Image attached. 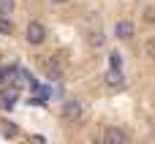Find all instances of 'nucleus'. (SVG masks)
Listing matches in <instances>:
<instances>
[{
	"label": "nucleus",
	"mask_w": 155,
	"mask_h": 144,
	"mask_svg": "<svg viewBox=\"0 0 155 144\" xmlns=\"http://www.w3.org/2000/svg\"><path fill=\"white\" fill-rule=\"evenodd\" d=\"M0 57H3V54H0Z\"/></svg>",
	"instance_id": "nucleus-16"
},
{
	"label": "nucleus",
	"mask_w": 155,
	"mask_h": 144,
	"mask_svg": "<svg viewBox=\"0 0 155 144\" xmlns=\"http://www.w3.org/2000/svg\"><path fill=\"white\" fill-rule=\"evenodd\" d=\"M144 19L147 22H155V5H147L144 8Z\"/></svg>",
	"instance_id": "nucleus-13"
},
{
	"label": "nucleus",
	"mask_w": 155,
	"mask_h": 144,
	"mask_svg": "<svg viewBox=\"0 0 155 144\" xmlns=\"http://www.w3.org/2000/svg\"><path fill=\"white\" fill-rule=\"evenodd\" d=\"M8 74H11V71H8V68H0V87H3V84H5V76H8Z\"/></svg>",
	"instance_id": "nucleus-14"
},
{
	"label": "nucleus",
	"mask_w": 155,
	"mask_h": 144,
	"mask_svg": "<svg viewBox=\"0 0 155 144\" xmlns=\"http://www.w3.org/2000/svg\"><path fill=\"white\" fill-rule=\"evenodd\" d=\"M144 57H150V60H155V38H150V41L144 44Z\"/></svg>",
	"instance_id": "nucleus-11"
},
{
	"label": "nucleus",
	"mask_w": 155,
	"mask_h": 144,
	"mask_svg": "<svg viewBox=\"0 0 155 144\" xmlns=\"http://www.w3.org/2000/svg\"><path fill=\"white\" fill-rule=\"evenodd\" d=\"M0 131H3V136H5V139H16V136H19V128H16L14 123H8V120H3V123H0Z\"/></svg>",
	"instance_id": "nucleus-8"
},
{
	"label": "nucleus",
	"mask_w": 155,
	"mask_h": 144,
	"mask_svg": "<svg viewBox=\"0 0 155 144\" xmlns=\"http://www.w3.org/2000/svg\"><path fill=\"white\" fill-rule=\"evenodd\" d=\"M104 82H106V87H112V90H120V87L125 84V79H123V71H120V68H109V71H106V76H104Z\"/></svg>",
	"instance_id": "nucleus-7"
},
{
	"label": "nucleus",
	"mask_w": 155,
	"mask_h": 144,
	"mask_svg": "<svg viewBox=\"0 0 155 144\" xmlns=\"http://www.w3.org/2000/svg\"><path fill=\"white\" fill-rule=\"evenodd\" d=\"M82 117H84L82 101L71 98V101H65V103H63V120H65V123H79Z\"/></svg>",
	"instance_id": "nucleus-2"
},
{
	"label": "nucleus",
	"mask_w": 155,
	"mask_h": 144,
	"mask_svg": "<svg viewBox=\"0 0 155 144\" xmlns=\"http://www.w3.org/2000/svg\"><path fill=\"white\" fill-rule=\"evenodd\" d=\"M114 35H117L120 41H131V38L136 35V25H134L131 19H120V22L114 25Z\"/></svg>",
	"instance_id": "nucleus-3"
},
{
	"label": "nucleus",
	"mask_w": 155,
	"mask_h": 144,
	"mask_svg": "<svg viewBox=\"0 0 155 144\" xmlns=\"http://www.w3.org/2000/svg\"><path fill=\"white\" fill-rule=\"evenodd\" d=\"M16 98H19V90L16 87H8V84L0 87V106L3 109H14L16 106Z\"/></svg>",
	"instance_id": "nucleus-4"
},
{
	"label": "nucleus",
	"mask_w": 155,
	"mask_h": 144,
	"mask_svg": "<svg viewBox=\"0 0 155 144\" xmlns=\"http://www.w3.org/2000/svg\"><path fill=\"white\" fill-rule=\"evenodd\" d=\"M52 3H57V5H63V3H68V0H52Z\"/></svg>",
	"instance_id": "nucleus-15"
},
{
	"label": "nucleus",
	"mask_w": 155,
	"mask_h": 144,
	"mask_svg": "<svg viewBox=\"0 0 155 144\" xmlns=\"http://www.w3.org/2000/svg\"><path fill=\"white\" fill-rule=\"evenodd\" d=\"M14 33V22L8 16H0V35H11Z\"/></svg>",
	"instance_id": "nucleus-9"
},
{
	"label": "nucleus",
	"mask_w": 155,
	"mask_h": 144,
	"mask_svg": "<svg viewBox=\"0 0 155 144\" xmlns=\"http://www.w3.org/2000/svg\"><path fill=\"white\" fill-rule=\"evenodd\" d=\"M14 14V0H0V16Z\"/></svg>",
	"instance_id": "nucleus-10"
},
{
	"label": "nucleus",
	"mask_w": 155,
	"mask_h": 144,
	"mask_svg": "<svg viewBox=\"0 0 155 144\" xmlns=\"http://www.w3.org/2000/svg\"><path fill=\"white\" fill-rule=\"evenodd\" d=\"M104 144H128V133L123 128H106L104 131Z\"/></svg>",
	"instance_id": "nucleus-5"
},
{
	"label": "nucleus",
	"mask_w": 155,
	"mask_h": 144,
	"mask_svg": "<svg viewBox=\"0 0 155 144\" xmlns=\"http://www.w3.org/2000/svg\"><path fill=\"white\" fill-rule=\"evenodd\" d=\"M84 41H87V46H93V49H101V46L106 44V35H104V30H101V27H93V30H87Z\"/></svg>",
	"instance_id": "nucleus-6"
},
{
	"label": "nucleus",
	"mask_w": 155,
	"mask_h": 144,
	"mask_svg": "<svg viewBox=\"0 0 155 144\" xmlns=\"http://www.w3.org/2000/svg\"><path fill=\"white\" fill-rule=\"evenodd\" d=\"M109 63H112V68H120V65H123V54H120V52H112V54H109Z\"/></svg>",
	"instance_id": "nucleus-12"
},
{
	"label": "nucleus",
	"mask_w": 155,
	"mask_h": 144,
	"mask_svg": "<svg viewBox=\"0 0 155 144\" xmlns=\"http://www.w3.org/2000/svg\"><path fill=\"white\" fill-rule=\"evenodd\" d=\"M25 41H27L30 46L44 44V41H46V27H44V22H30V25L25 27Z\"/></svg>",
	"instance_id": "nucleus-1"
}]
</instances>
